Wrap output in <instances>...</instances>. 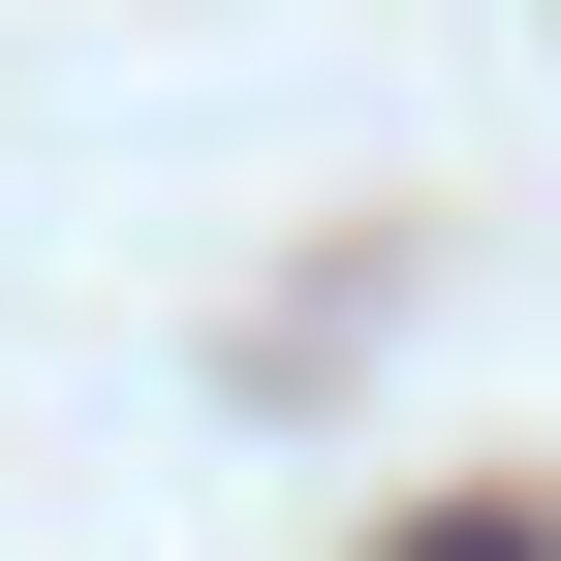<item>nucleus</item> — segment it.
Returning <instances> with one entry per match:
<instances>
[{
    "label": "nucleus",
    "mask_w": 561,
    "mask_h": 561,
    "mask_svg": "<svg viewBox=\"0 0 561 561\" xmlns=\"http://www.w3.org/2000/svg\"><path fill=\"white\" fill-rule=\"evenodd\" d=\"M405 561H561V530H530V500H437V530H405Z\"/></svg>",
    "instance_id": "1"
}]
</instances>
